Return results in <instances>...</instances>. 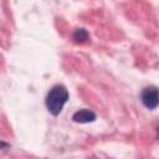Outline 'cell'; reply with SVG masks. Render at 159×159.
I'll return each mask as SVG.
<instances>
[{"instance_id": "obj_2", "label": "cell", "mask_w": 159, "mask_h": 159, "mask_svg": "<svg viewBox=\"0 0 159 159\" xmlns=\"http://www.w3.org/2000/svg\"><path fill=\"white\" fill-rule=\"evenodd\" d=\"M140 101L143 103V106L148 109H155L158 107V88L155 86H148L145 88H143L142 93H140Z\"/></svg>"}, {"instance_id": "obj_4", "label": "cell", "mask_w": 159, "mask_h": 159, "mask_svg": "<svg viewBox=\"0 0 159 159\" xmlns=\"http://www.w3.org/2000/svg\"><path fill=\"white\" fill-rule=\"evenodd\" d=\"M73 40L76 42H80V43L87 42L89 40V34L86 29H77L73 32Z\"/></svg>"}, {"instance_id": "obj_3", "label": "cell", "mask_w": 159, "mask_h": 159, "mask_svg": "<svg viewBox=\"0 0 159 159\" xmlns=\"http://www.w3.org/2000/svg\"><path fill=\"white\" fill-rule=\"evenodd\" d=\"M96 118H97L96 113H94L93 111L86 109V108L77 111V112L73 113V116H72V120H73V122H76V123H83V124H84V123L94 122Z\"/></svg>"}, {"instance_id": "obj_5", "label": "cell", "mask_w": 159, "mask_h": 159, "mask_svg": "<svg viewBox=\"0 0 159 159\" xmlns=\"http://www.w3.org/2000/svg\"><path fill=\"white\" fill-rule=\"evenodd\" d=\"M10 145L7 144V143H5V142H2V140H0V149H6V148H9Z\"/></svg>"}, {"instance_id": "obj_1", "label": "cell", "mask_w": 159, "mask_h": 159, "mask_svg": "<svg viewBox=\"0 0 159 159\" xmlns=\"http://www.w3.org/2000/svg\"><path fill=\"white\" fill-rule=\"evenodd\" d=\"M68 101V91L63 84L53 86L46 96V107L52 116H58Z\"/></svg>"}]
</instances>
